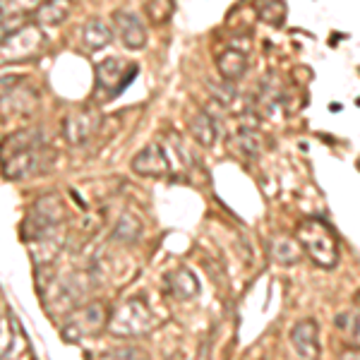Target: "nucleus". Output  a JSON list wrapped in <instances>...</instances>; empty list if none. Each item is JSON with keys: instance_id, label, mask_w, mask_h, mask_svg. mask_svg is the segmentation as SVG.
I'll return each mask as SVG.
<instances>
[{"instance_id": "obj_1", "label": "nucleus", "mask_w": 360, "mask_h": 360, "mask_svg": "<svg viewBox=\"0 0 360 360\" xmlns=\"http://www.w3.org/2000/svg\"><path fill=\"white\" fill-rule=\"evenodd\" d=\"M295 238H298L300 248L312 264L322 266V269H334L341 259L339 238H336L334 229L322 219H303L295 229Z\"/></svg>"}, {"instance_id": "obj_2", "label": "nucleus", "mask_w": 360, "mask_h": 360, "mask_svg": "<svg viewBox=\"0 0 360 360\" xmlns=\"http://www.w3.org/2000/svg\"><path fill=\"white\" fill-rule=\"evenodd\" d=\"M156 327L154 310L142 298H127L108 315V332L118 339H139Z\"/></svg>"}, {"instance_id": "obj_3", "label": "nucleus", "mask_w": 360, "mask_h": 360, "mask_svg": "<svg viewBox=\"0 0 360 360\" xmlns=\"http://www.w3.org/2000/svg\"><path fill=\"white\" fill-rule=\"evenodd\" d=\"M108 307L101 300H86L77 305L72 312H68L65 322L60 327V334L68 344H82L84 339L98 334L101 329L108 327Z\"/></svg>"}, {"instance_id": "obj_4", "label": "nucleus", "mask_w": 360, "mask_h": 360, "mask_svg": "<svg viewBox=\"0 0 360 360\" xmlns=\"http://www.w3.org/2000/svg\"><path fill=\"white\" fill-rule=\"evenodd\" d=\"M65 221V205L58 195H41L29 207L25 221H22V240L32 243L49 231L58 229Z\"/></svg>"}, {"instance_id": "obj_5", "label": "nucleus", "mask_w": 360, "mask_h": 360, "mask_svg": "<svg viewBox=\"0 0 360 360\" xmlns=\"http://www.w3.org/2000/svg\"><path fill=\"white\" fill-rule=\"evenodd\" d=\"M37 101V86L29 84L25 75H0V118L29 115Z\"/></svg>"}, {"instance_id": "obj_6", "label": "nucleus", "mask_w": 360, "mask_h": 360, "mask_svg": "<svg viewBox=\"0 0 360 360\" xmlns=\"http://www.w3.org/2000/svg\"><path fill=\"white\" fill-rule=\"evenodd\" d=\"M53 159L56 152L51 154V149L41 142L8 156V159H0V171H3L5 180H29L34 176H41Z\"/></svg>"}, {"instance_id": "obj_7", "label": "nucleus", "mask_w": 360, "mask_h": 360, "mask_svg": "<svg viewBox=\"0 0 360 360\" xmlns=\"http://www.w3.org/2000/svg\"><path fill=\"white\" fill-rule=\"evenodd\" d=\"M46 46V34L41 25H22L8 41L0 46V65H13L37 58Z\"/></svg>"}, {"instance_id": "obj_8", "label": "nucleus", "mask_w": 360, "mask_h": 360, "mask_svg": "<svg viewBox=\"0 0 360 360\" xmlns=\"http://www.w3.org/2000/svg\"><path fill=\"white\" fill-rule=\"evenodd\" d=\"M137 72L139 68L135 63L130 65V63L120 60V58H106V60L96 65V89H106L108 98H115L127 89V84L135 82Z\"/></svg>"}, {"instance_id": "obj_9", "label": "nucleus", "mask_w": 360, "mask_h": 360, "mask_svg": "<svg viewBox=\"0 0 360 360\" xmlns=\"http://www.w3.org/2000/svg\"><path fill=\"white\" fill-rule=\"evenodd\" d=\"M101 111L94 106H82L77 111H70L63 120V137L70 147H84L101 127Z\"/></svg>"}, {"instance_id": "obj_10", "label": "nucleus", "mask_w": 360, "mask_h": 360, "mask_svg": "<svg viewBox=\"0 0 360 360\" xmlns=\"http://www.w3.org/2000/svg\"><path fill=\"white\" fill-rule=\"evenodd\" d=\"M130 168L132 173H137V176L142 178H166L168 173H171V156H168V152L161 144H147V147H142L139 152L132 156L130 161Z\"/></svg>"}, {"instance_id": "obj_11", "label": "nucleus", "mask_w": 360, "mask_h": 360, "mask_svg": "<svg viewBox=\"0 0 360 360\" xmlns=\"http://www.w3.org/2000/svg\"><path fill=\"white\" fill-rule=\"evenodd\" d=\"M113 34L120 39V44L130 51H139L147 46V27H144L142 17L130 13V10H118L111 17Z\"/></svg>"}, {"instance_id": "obj_12", "label": "nucleus", "mask_w": 360, "mask_h": 360, "mask_svg": "<svg viewBox=\"0 0 360 360\" xmlns=\"http://www.w3.org/2000/svg\"><path fill=\"white\" fill-rule=\"evenodd\" d=\"M288 341H291L295 356L307 360L317 358L319 351H322V346H319V324L312 317L298 319L291 327V332H288Z\"/></svg>"}, {"instance_id": "obj_13", "label": "nucleus", "mask_w": 360, "mask_h": 360, "mask_svg": "<svg viewBox=\"0 0 360 360\" xmlns=\"http://www.w3.org/2000/svg\"><path fill=\"white\" fill-rule=\"evenodd\" d=\"M250 68V56L243 46H226L217 53V70L226 82H238V79L245 77Z\"/></svg>"}, {"instance_id": "obj_14", "label": "nucleus", "mask_w": 360, "mask_h": 360, "mask_svg": "<svg viewBox=\"0 0 360 360\" xmlns=\"http://www.w3.org/2000/svg\"><path fill=\"white\" fill-rule=\"evenodd\" d=\"M166 288L171 291L173 298L178 300H195L200 295V278L190 266H178L171 274H166Z\"/></svg>"}, {"instance_id": "obj_15", "label": "nucleus", "mask_w": 360, "mask_h": 360, "mask_svg": "<svg viewBox=\"0 0 360 360\" xmlns=\"http://www.w3.org/2000/svg\"><path fill=\"white\" fill-rule=\"evenodd\" d=\"M233 149L248 161L259 156V152H262V135H259L255 120H245L233 130Z\"/></svg>"}, {"instance_id": "obj_16", "label": "nucleus", "mask_w": 360, "mask_h": 360, "mask_svg": "<svg viewBox=\"0 0 360 360\" xmlns=\"http://www.w3.org/2000/svg\"><path fill=\"white\" fill-rule=\"evenodd\" d=\"M72 0H41L34 10V20L41 27H60L72 15Z\"/></svg>"}, {"instance_id": "obj_17", "label": "nucleus", "mask_w": 360, "mask_h": 360, "mask_svg": "<svg viewBox=\"0 0 360 360\" xmlns=\"http://www.w3.org/2000/svg\"><path fill=\"white\" fill-rule=\"evenodd\" d=\"M113 27L106 25L103 20H98V17H94V20H86L84 27H82V46L86 51H103L108 44L113 41Z\"/></svg>"}, {"instance_id": "obj_18", "label": "nucleus", "mask_w": 360, "mask_h": 360, "mask_svg": "<svg viewBox=\"0 0 360 360\" xmlns=\"http://www.w3.org/2000/svg\"><path fill=\"white\" fill-rule=\"evenodd\" d=\"M188 130L190 135L195 137V142L200 144V147H214L219 139V127H217V120H214V115L209 111H200L195 113L193 118H190L188 123Z\"/></svg>"}, {"instance_id": "obj_19", "label": "nucleus", "mask_w": 360, "mask_h": 360, "mask_svg": "<svg viewBox=\"0 0 360 360\" xmlns=\"http://www.w3.org/2000/svg\"><path fill=\"white\" fill-rule=\"evenodd\" d=\"M269 252L274 257V262H278L281 266H293L303 259V248H300L298 238H288V236L271 238Z\"/></svg>"}, {"instance_id": "obj_20", "label": "nucleus", "mask_w": 360, "mask_h": 360, "mask_svg": "<svg viewBox=\"0 0 360 360\" xmlns=\"http://www.w3.org/2000/svg\"><path fill=\"white\" fill-rule=\"evenodd\" d=\"M22 346H25V339H22L20 322L8 312L0 317V358L15 356Z\"/></svg>"}, {"instance_id": "obj_21", "label": "nucleus", "mask_w": 360, "mask_h": 360, "mask_svg": "<svg viewBox=\"0 0 360 360\" xmlns=\"http://www.w3.org/2000/svg\"><path fill=\"white\" fill-rule=\"evenodd\" d=\"M41 142H44V135H41L39 127H25V130H17L0 142V159H8V156L22 152V149L34 147V144H41Z\"/></svg>"}, {"instance_id": "obj_22", "label": "nucleus", "mask_w": 360, "mask_h": 360, "mask_svg": "<svg viewBox=\"0 0 360 360\" xmlns=\"http://www.w3.org/2000/svg\"><path fill=\"white\" fill-rule=\"evenodd\" d=\"M334 327L344 334V341L351 348L360 351V307H351V310H341L334 317Z\"/></svg>"}, {"instance_id": "obj_23", "label": "nucleus", "mask_w": 360, "mask_h": 360, "mask_svg": "<svg viewBox=\"0 0 360 360\" xmlns=\"http://www.w3.org/2000/svg\"><path fill=\"white\" fill-rule=\"evenodd\" d=\"M142 236V221L135 217V214L125 212L118 217V221L113 224V231H111V238L115 243H123V245H132V243L139 240Z\"/></svg>"}, {"instance_id": "obj_24", "label": "nucleus", "mask_w": 360, "mask_h": 360, "mask_svg": "<svg viewBox=\"0 0 360 360\" xmlns=\"http://www.w3.org/2000/svg\"><path fill=\"white\" fill-rule=\"evenodd\" d=\"M288 5L283 0H259L257 5V17L269 27H281L286 22Z\"/></svg>"}, {"instance_id": "obj_25", "label": "nucleus", "mask_w": 360, "mask_h": 360, "mask_svg": "<svg viewBox=\"0 0 360 360\" xmlns=\"http://www.w3.org/2000/svg\"><path fill=\"white\" fill-rule=\"evenodd\" d=\"M176 3L178 0H147L144 10H147V17L154 25H166V22H171L173 13H176Z\"/></svg>"}, {"instance_id": "obj_26", "label": "nucleus", "mask_w": 360, "mask_h": 360, "mask_svg": "<svg viewBox=\"0 0 360 360\" xmlns=\"http://www.w3.org/2000/svg\"><path fill=\"white\" fill-rule=\"evenodd\" d=\"M209 94H212V98L221 108H231L233 106V101L238 98V91H236L233 82H226V79H221V82H209Z\"/></svg>"}, {"instance_id": "obj_27", "label": "nucleus", "mask_w": 360, "mask_h": 360, "mask_svg": "<svg viewBox=\"0 0 360 360\" xmlns=\"http://www.w3.org/2000/svg\"><path fill=\"white\" fill-rule=\"evenodd\" d=\"M41 0H0V15H29L39 8Z\"/></svg>"}, {"instance_id": "obj_28", "label": "nucleus", "mask_w": 360, "mask_h": 360, "mask_svg": "<svg viewBox=\"0 0 360 360\" xmlns=\"http://www.w3.org/2000/svg\"><path fill=\"white\" fill-rule=\"evenodd\" d=\"M25 25V15H0V46Z\"/></svg>"}, {"instance_id": "obj_29", "label": "nucleus", "mask_w": 360, "mask_h": 360, "mask_svg": "<svg viewBox=\"0 0 360 360\" xmlns=\"http://www.w3.org/2000/svg\"><path fill=\"white\" fill-rule=\"evenodd\" d=\"M106 356L108 358H135V356H144V353L135 346H123V348H113V351H108Z\"/></svg>"}]
</instances>
